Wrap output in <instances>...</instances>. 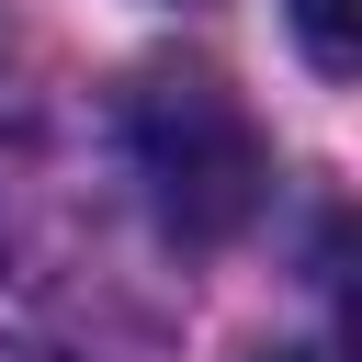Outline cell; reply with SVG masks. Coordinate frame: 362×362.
<instances>
[{
    "label": "cell",
    "instance_id": "1",
    "mask_svg": "<svg viewBox=\"0 0 362 362\" xmlns=\"http://www.w3.org/2000/svg\"><path fill=\"white\" fill-rule=\"evenodd\" d=\"M113 136H124V170H136L147 215L181 249H226L272 192V147L215 68H136Z\"/></svg>",
    "mask_w": 362,
    "mask_h": 362
},
{
    "label": "cell",
    "instance_id": "2",
    "mask_svg": "<svg viewBox=\"0 0 362 362\" xmlns=\"http://www.w3.org/2000/svg\"><path fill=\"white\" fill-rule=\"evenodd\" d=\"M362 0H283V23H294V45H305V68L317 79H351L362 68V23H351Z\"/></svg>",
    "mask_w": 362,
    "mask_h": 362
},
{
    "label": "cell",
    "instance_id": "3",
    "mask_svg": "<svg viewBox=\"0 0 362 362\" xmlns=\"http://www.w3.org/2000/svg\"><path fill=\"white\" fill-rule=\"evenodd\" d=\"M0 362H79V351H57V339H0Z\"/></svg>",
    "mask_w": 362,
    "mask_h": 362
},
{
    "label": "cell",
    "instance_id": "4",
    "mask_svg": "<svg viewBox=\"0 0 362 362\" xmlns=\"http://www.w3.org/2000/svg\"><path fill=\"white\" fill-rule=\"evenodd\" d=\"M260 362H328V351H260Z\"/></svg>",
    "mask_w": 362,
    "mask_h": 362
}]
</instances>
